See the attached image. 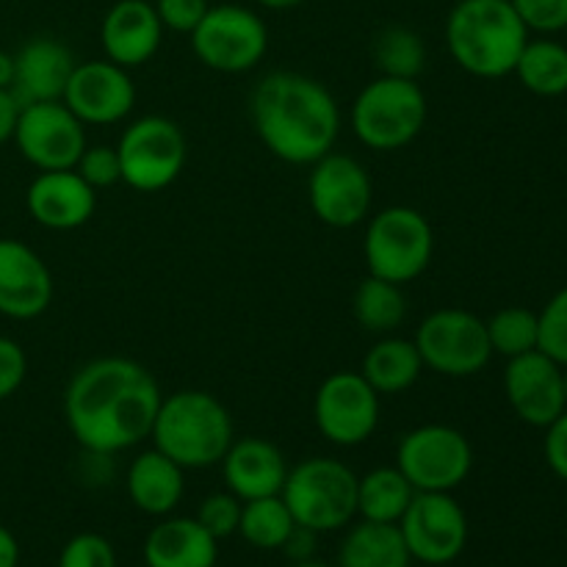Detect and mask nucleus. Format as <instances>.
I'll list each match as a JSON object with an SVG mask.
<instances>
[{"mask_svg": "<svg viewBox=\"0 0 567 567\" xmlns=\"http://www.w3.org/2000/svg\"><path fill=\"white\" fill-rule=\"evenodd\" d=\"M61 103L83 122V125H116L127 120L136 105V83L131 70L109 59L83 61L72 70Z\"/></svg>", "mask_w": 567, "mask_h": 567, "instance_id": "nucleus-16", "label": "nucleus"}, {"mask_svg": "<svg viewBox=\"0 0 567 567\" xmlns=\"http://www.w3.org/2000/svg\"><path fill=\"white\" fill-rule=\"evenodd\" d=\"M219 540L208 535L197 518L166 515L144 540L147 567H216Z\"/></svg>", "mask_w": 567, "mask_h": 567, "instance_id": "nucleus-24", "label": "nucleus"}, {"mask_svg": "<svg viewBox=\"0 0 567 567\" xmlns=\"http://www.w3.org/2000/svg\"><path fill=\"white\" fill-rule=\"evenodd\" d=\"M11 142L39 172L75 169L86 142V125L61 100L22 105Z\"/></svg>", "mask_w": 567, "mask_h": 567, "instance_id": "nucleus-14", "label": "nucleus"}, {"mask_svg": "<svg viewBox=\"0 0 567 567\" xmlns=\"http://www.w3.org/2000/svg\"><path fill=\"white\" fill-rule=\"evenodd\" d=\"M413 563L449 565L465 551L468 518L452 493H415L408 513L399 520Z\"/></svg>", "mask_w": 567, "mask_h": 567, "instance_id": "nucleus-15", "label": "nucleus"}, {"mask_svg": "<svg viewBox=\"0 0 567 567\" xmlns=\"http://www.w3.org/2000/svg\"><path fill=\"white\" fill-rule=\"evenodd\" d=\"M241 498L233 496L230 491L210 493L199 502L197 524L208 532L214 540H227L238 535V520H241Z\"/></svg>", "mask_w": 567, "mask_h": 567, "instance_id": "nucleus-34", "label": "nucleus"}, {"mask_svg": "<svg viewBox=\"0 0 567 567\" xmlns=\"http://www.w3.org/2000/svg\"><path fill=\"white\" fill-rule=\"evenodd\" d=\"M360 374L380 396H399L408 393L424 374V360L415 349L413 338L382 336L369 352L363 354Z\"/></svg>", "mask_w": 567, "mask_h": 567, "instance_id": "nucleus-25", "label": "nucleus"}, {"mask_svg": "<svg viewBox=\"0 0 567 567\" xmlns=\"http://www.w3.org/2000/svg\"><path fill=\"white\" fill-rule=\"evenodd\" d=\"M127 498L133 507L153 518H166L177 509L186 493V471L158 449L136 454L127 468Z\"/></svg>", "mask_w": 567, "mask_h": 567, "instance_id": "nucleus-23", "label": "nucleus"}, {"mask_svg": "<svg viewBox=\"0 0 567 567\" xmlns=\"http://www.w3.org/2000/svg\"><path fill=\"white\" fill-rule=\"evenodd\" d=\"M310 210L321 225L332 230H349L371 216L374 183L365 166L347 153H327L310 164L308 175Z\"/></svg>", "mask_w": 567, "mask_h": 567, "instance_id": "nucleus-13", "label": "nucleus"}, {"mask_svg": "<svg viewBox=\"0 0 567 567\" xmlns=\"http://www.w3.org/2000/svg\"><path fill=\"white\" fill-rule=\"evenodd\" d=\"M426 114L430 105L419 81L380 75L360 89L349 120L360 144L377 153H396L421 136Z\"/></svg>", "mask_w": 567, "mask_h": 567, "instance_id": "nucleus-5", "label": "nucleus"}, {"mask_svg": "<svg viewBox=\"0 0 567 567\" xmlns=\"http://www.w3.org/2000/svg\"><path fill=\"white\" fill-rule=\"evenodd\" d=\"M435 255V230L421 210L391 205L365 219L363 260L369 275L408 286L419 280Z\"/></svg>", "mask_w": 567, "mask_h": 567, "instance_id": "nucleus-6", "label": "nucleus"}, {"mask_svg": "<svg viewBox=\"0 0 567 567\" xmlns=\"http://www.w3.org/2000/svg\"><path fill=\"white\" fill-rule=\"evenodd\" d=\"M188 37L194 55L221 75L255 70L269 50V28L258 11L236 3L210 6Z\"/></svg>", "mask_w": 567, "mask_h": 567, "instance_id": "nucleus-11", "label": "nucleus"}, {"mask_svg": "<svg viewBox=\"0 0 567 567\" xmlns=\"http://www.w3.org/2000/svg\"><path fill=\"white\" fill-rule=\"evenodd\" d=\"M293 567H332V565L316 563V559H305V563H293Z\"/></svg>", "mask_w": 567, "mask_h": 567, "instance_id": "nucleus-46", "label": "nucleus"}, {"mask_svg": "<svg viewBox=\"0 0 567 567\" xmlns=\"http://www.w3.org/2000/svg\"><path fill=\"white\" fill-rule=\"evenodd\" d=\"M563 388H565V404H567V365H563Z\"/></svg>", "mask_w": 567, "mask_h": 567, "instance_id": "nucleus-47", "label": "nucleus"}, {"mask_svg": "<svg viewBox=\"0 0 567 567\" xmlns=\"http://www.w3.org/2000/svg\"><path fill=\"white\" fill-rule=\"evenodd\" d=\"M22 103L11 89H0V147L14 138L17 120H20Z\"/></svg>", "mask_w": 567, "mask_h": 567, "instance_id": "nucleus-41", "label": "nucleus"}, {"mask_svg": "<svg viewBox=\"0 0 567 567\" xmlns=\"http://www.w3.org/2000/svg\"><path fill=\"white\" fill-rule=\"evenodd\" d=\"M25 208L44 230H78L97 210V192L75 169L39 172L25 192Z\"/></svg>", "mask_w": 567, "mask_h": 567, "instance_id": "nucleus-19", "label": "nucleus"}, {"mask_svg": "<svg viewBox=\"0 0 567 567\" xmlns=\"http://www.w3.org/2000/svg\"><path fill=\"white\" fill-rule=\"evenodd\" d=\"M260 144L291 166H310L332 153L341 136V105L330 89L302 72H269L249 97Z\"/></svg>", "mask_w": 567, "mask_h": 567, "instance_id": "nucleus-2", "label": "nucleus"}, {"mask_svg": "<svg viewBox=\"0 0 567 567\" xmlns=\"http://www.w3.org/2000/svg\"><path fill=\"white\" fill-rule=\"evenodd\" d=\"M122 183L133 192L155 194L181 177L188 161L186 133L169 116L147 114L133 120L116 142Z\"/></svg>", "mask_w": 567, "mask_h": 567, "instance_id": "nucleus-8", "label": "nucleus"}, {"mask_svg": "<svg viewBox=\"0 0 567 567\" xmlns=\"http://www.w3.org/2000/svg\"><path fill=\"white\" fill-rule=\"evenodd\" d=\"M293 520L291 509L282 502V496L252 498L241 504V520H238V535L260 551H280L291 537Z\"/></svg>", "mask_w": 567, "mask_h": 567, "instance_id": "nucleus-30", "label": "nucleus"}, {"mask_svg": "<svg viewBox=\"0 0 567 567\" xmlns=\"http://www.w3.org/2000/svg\"><path fill=\"white\" fill-rule=\"evenodd\" d=\"M53 275L37 249L17 238H0V316L39 319L53 302Z\"/></svg>", "mask_w": 567, "mask_h": 567, "instance_id": "nucleus-18", "label": "nucleus"}, {"mask_svg": "<svg viewBox=\"0 0 567 567\" xmlns=\"http://www.w3.org/2000/svg\"><path fill=\"white\" fill-rule=\"evenodd\" d=\"M415 487L396 465H380L358 476V515L374 524H399L408 513Z\"/></svg>", "mask_w": 567, "mask_h": 567, "instance_id": "nucleus-27", "label": "nucleus"}, {"mask_svg": "<svg viewBox=\"0 0 567 567\" xmlns=\"http://www.w3.org/2000/svg\"><path fill=\"white\" fill-rule=\"evenodd\" d=\"M352 313L354 321L365 332L391 336L408 319V297H404L402 286H396V282H388L369 275L354 288Z\"/></svg>", "mask_w": 567, "mask_h": 567, "instance_id": "nucleus-29", "label": "nucleus"}, {"mask_svg": "<svg viewBox=\"0 0 567 567\" xmlns=\"http://www.w3.org/2000/svg\"><path fill=\"white\" fill-rule=\"evenodd\" d=\"M380 393L363 380L360 371H336L316 388V430L332 446H363L380 426Z\"/></svg>", "mask_w": 567, "mask_h": 567, "instance_id": "nucleus-12", "label": "nucleus"}, {"mask_svg": "<svg viewBox=\"0 0 567 567\" xmlns=\"http://www.w3.org/2000/svg\"><path fill=\"white\" fill-rule=\"evenodd\" d=\"M424 369L452 380L474 377L491 363L487 324L463 308H437L421 319L413 338Z\"/></svg>", "mask_w": 567, "mask_h": 567, "instance_id": "nucleus-10", "label": "nucleus"}, {"mask_svg": "<svg viewBox=\"0 0 567 567\" xmlns=\"http://www.w3.org/2000/svg\"><path fill=\"white\" fill-rule=\"evenodd\" d=\"M526 31L551 37L567 28V0H509Z\"/></svg>", "mask_w": 567, "mask_h": 567, "instance_id": "nucleus-37", "label": "nucleus"}, {"mask_svg": "<svg viewBox=\"0 0 567 567\" xmlns=\"http://www.w3.org/2000/svg\"><path fill=\"white\" fill-rule=\"evenodd\" d=\"M485 324L493 354H502L507 360L535 352L537 341H540L537 313L529 308H504L493 313Z\"/></svg>", "mask_w": 567, "mask_h": 567, "instance_id": "nucleus-32", "label": "nucleus"}, {"mask_svg": "<svg viewBox=\"0 0 567 567\" xmlns=\"http://www.w3.org/2000/svg\"><path fill=\"white\" fill-rule=\"evenodd\" d=\"M59 567H116V551L103 535L81 532L61 548Z\"/></svg>", "mask_w": 567, "mask_h": 567, "instance_id": "nucleus-36", "label": "nucleus"}, {"mask_svg": "<svg viewBox=\"0 0 567 567\" xmlns=\"http://www.w3.org/2000/svg\"><path fill=\"white\" fill-rule=\"evenodd\" d=\"M537 324H540L537 349L559 365H567V286L548 299L546 308L537 313Z\"/></svg>", "mask_w": 567, "mask_h": 567, "instance_id": "nucleus-33", "label": "nucleus"}, {"mask_svg": "<svg viewBox=\"0 0 567 567\" xmlns=\"http://www.w3.org/2000/svg\"><path fill=\"white\" fill-rule=\"evenodd\" d=\"M28 377V354L14 338L0 336V402L14 396Z\"/></svg>", "mask_w": 567, "mask_h": 567, "instance_id": "nucleus-39", "label": "nucleus"}, {"mask_svg": "<svg viewBox=\"0 0 567 567\" xmlns=\"http://www.w3.org/2000/svg\"><path fill=\"white\" fill-rule=\"evenodd\" d=\"M164 42V25L150 0H116L100 25V44L105 59L133 70L158 53Z\"/></svg>", "mask_w": 567, "mask_h": 567, "instance_id": "nucleus-20", "label": "nucleus"}, {"mask_svg": "<svg viewBox=\"0 0 567 567\" xmlns=\"http://www.w3.org/2000/svg\"><path fill=\"white\" fill-rule=\"evenodd\" d=\"M14 86V53L0 50V89Z\"/></svg>", "mask_w": 567, "mask_h": 567, "instance_id": "nucleus-44", "label": "nucleus"}, {"mask_svg": "<svg viewBox=\"0 0 567 567\" xmlns=\"http://www.w3.org/2000/svg\"><path fill=\"white\" fill-rule=\"evenodd\" d=\"M513 75L537 97H559L567 92V48L557 39H529L520 50Z\"/></svg>", "mask_w": 567, "mask_h": 567, "instance_id": "nucleus-28", "label": "nucleus"}, {"mask_svg": "<svg viewBox=\"0 0 567 567\" xmlns=\"http://www.w3.org/2000/svg\"><path fill=\"white\" fill-rule=\"evenodd\" d=\"M153 6L164 31L175 33H192L210 9L208 0H155Z\"/></svg>", "mask_w": 567, "mask_h": 567, "instance_id": "nucleus-38", "label": "nucleus"}, {"mask_svg": "<svg viewBox=\"0 0 567 567\" xmlns=\"http://www.w3.org/2000/svg\"><path fill=\"white\" fill-rule=\"evenodd\" d=\"M158 380L131 358H97L72 374L64 391L66 430L83 452L114 457L150 441L161 408Z\"/></svg>", "mask_w": 567, "mask_h": 567, "instance_id": "nucleus-1", "label": "nucleus"}, {"mask_svg": "<svg viewBox=\"0 0 567 567\" xmlns=\"http://www.w3.org/2000/svg\"><path fill=\"white\" fill-rule=\"evenodd\" d=\"M264 9H271V11H288V9H297V6H302L305 0H258Z\"/></svg>", "mask_w": 567, "mask_h": 567, "instance_id": "nucleus-45", "label": "nucleus"}, {"mask_svg": "<svg viewBox=\"0 0 567 567\" xmlns=\"http://www.w3.org/2000/svg\"><path fill=\"white\" fill-rule=\"evenodd\" d=\"M225 487L241 502L280 496L288 476L286 454L266 437H236L221 457Z\"/></svg>", "mask_w": 567, "mask_h": 567, "instance_id": "nucleus-21", "label": "nucleus"}, {"mask_svg": "<svg viewBox=\"0 0 567 567\" xmlns=\"http://www.w3.org/2000/svg\"><path fill=\"white\" fill-rule=\"evenodd\" d=\"M504 396L524 424L546 430L565 413L563 365L540 349L507 360L504 369Z\"/></svg>", "mask_w": 567, "mask_h": 567, "instance_id": "nucleus-17", "label": "nucleus"}, {"mask_svg": "<svg viewBox=\"0 0 567 567\" xmlns=\"http://www.w3.org/2000/svg\"><path fill=\"white\" fill-rule=\"evenodd\" d=\"M280 496L299 526L338 532L358 515V474L336 457H308L288 468Z\"/></svg>", "mask_w": 567, "mask_h": 567, "instance_id": "nucleus-7", "label": "nucleus"}, {"mask_svg": "<svg viewBox=\"0 0 567 567\" xmlns=\"http://www.w3.org/2000/svg\"><path fill=\"white\" fill-rule=\"evenodd\" d=\"M150 437L183 471H205L221 463L236 441V426L230 410L214 393L186 388L161 399Z\"/></svg>", "mask_w": 567, "mask_h": 567, "instance_id": "nucleus-4", "label": "nucleus"}, {"mask_svg": "<svg viewBox=\"0 0 567 567\" xmlns=\"http://www.w3.org/2000/svg\"><path fill=\"white\" fill-rule=\"evenodd\" d=\"M396 468L415 493H452L474 471V446L457 426L421 424L399 441Z\"/></svg>", "mask_w": 567, "mask_h": 567, "instance_id": "nucleus-9", "label": "nucleus"}, {"mask_svg": "<svg viewBox=\"0 0 567 567\" xmlns=\"http://www.w3.org/2000/svg\"><path fill=\"white\" fill-rule=\"evenodd\" d=\"M75 172L94 188V192H103V188L116 186L122 183V164L120 153H116V144H92L81 153L78 158Z\"/></svg>", "mask_w": 567, "mask_h": 567, "instance_id": "nucleus-35", "label": "nucleus"}, {"mask_svg": "<svg viewBox=\"0 0 567 567\" xmlns=\"http://www.w3.org/2000/svg\"><path fill=\"white\" fill-rule=\"evenodd\" d=\"M75 70V55L53 37H37L14 53V86L22 105L61 100Z\"/></svg>", "mask_w": 567, "mask_h": 567, "instance_id": "nucleus-22", "label": "nucleus"}, {"mask_svg": "<svg viewBox=\"0 0 567 567\" xmlns=\"http://www.w3.org/2000/svg\"><path fill=\"white\" fill-rule=\"evenodd\" d=\"M20 565V543L6 526H0V567Z\"/></svg>", "mask_w": 567, "mask_h": 567, "instance_id": "nucleus-43", "label": "nucleus"}, {"mask_svg": "<svg viewBox=\"0 0 567 567\" xmlns=\"http://www.w3.org/2000/svg\"><path fill=\"white\" fill-rule=\"evenodd\" d=\"M286 551L293 563H305V559H313L316 554V532L308 529V526H293L291 537L286 540V546L280 548Z\"/></svg>", "mask_w": 567, "mask_h": 567, "instance_id": "nucleus-42", "label": "nucleus"}, {"mask_svg": "<svg viewBox=\"0 0 567 567\" xmlns=\"http://www.w3.org/2000/svg\"><path fill=\"white\" fill-rule=\"evenodd\" d=\"M408 551L399 524H374L360 520L347 532L338 551V567H410Z\"/></svg>", "mask_w": 567, "mask_h": 567, "instance_id": "nucleus-26", "label": "nucleus"}, {"mask_svg": "<svg viewBox=\"0 0 567 567\" xmlns=\"http://www.w3.org/2000/svg\"><path fill=\"white\" fill-rule=\"evenodd\" d=\"M529 31L509 0H457L446 17V48L460 70L496 81L513 75Z\"/></svg>", "mask_w": 567, "mask_h": 567, "instance_id": "nucleus-3", "label": "nucleus"}, {"mask_svg": "<svg viewBox=\"0 0 567 567\" xmlns=\"http://www.w3.org/2000/svg\"><path fill=\"white\" fill-rule=\"evenodd\" d=\"M543 454H546V463L554 471V476L567 482V410L557 421L546 426Z\"/></svg>", "mask_w": 567, "mask_h": 567, "instance_id": "nucleus-40", "label": "nucleus"}, {"mask_svg": "<svg viewBox=\"0 0 567 567\" xmlns=\"http://www.w3.org/2000/svg\"><path fill=\"white\" fill-rule=\"evenodd\" d=\"M374 61L380 75L419 81L426 70V44L408 25H388L374 39Z\"/></svg>", "mask_w": 567, "mask_h": 567, "instance_id": "nucleus-31", "label": "nucleus"}]
</instances>
